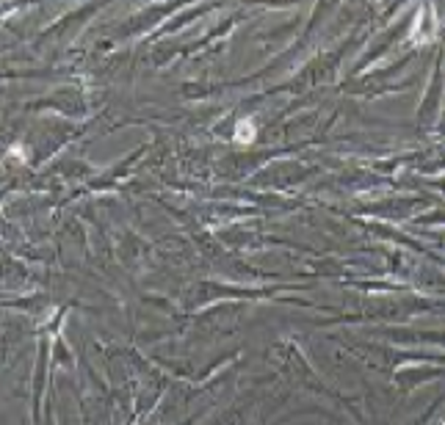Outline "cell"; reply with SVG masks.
<instances>
[{
	"mask_svg": "<svg viewBox=\"0 0 445 425\" xmlns=\"http://www.w3.org/2000/svg\"><path fill=\"white\" fill-rule=\"evenodd\" d=\"M235 138H238V141H252V138H255V125H246V122H241V125H238V130H235Z\"/></svg>",
	"mask_w": 445,
	"mask_h": 425,
	"instance_id": "obj_1",
	"label": "cell"
}]
</instances>
